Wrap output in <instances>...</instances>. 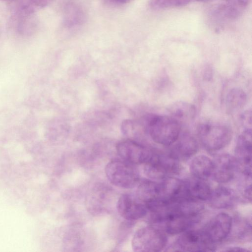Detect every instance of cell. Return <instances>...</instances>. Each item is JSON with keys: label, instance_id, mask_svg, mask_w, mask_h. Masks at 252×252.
<instances>
[{"label": "cell", "instance_id": "cell-1", "mask_svg": "<svg viewBox=\"0 0 252 252\" xmlns=\"http://www.w3.org/2000/svg\"><path fill=\"white\" fill-rule=\"evenodd\" d=\"M141 126L155 143L169 146L179 137L181 125L169 115L148 114L142 119Z\"/></svg>", "mask_w": 252, "mask_h": 252}, {"label": "cell", "instance_id": "cell-2", "mask_svg": "<svg viewBox=\"0 0 252 252\" xmlns=\"http://www.w3.org/2000/svg\"><path fill=\"white\" fill-rule=\"evenodd\" d=\"M144 172L151 180H162L179 174L182 170L179 161L171 157L154 150L144 163Z\"/></svg>", "mask_w": 252, "mask_h": 252}, {"label": "cell", "instance_id": "cell-3", "mask_svg": "<svg viewBox=\"0 0 252 252\" xmlns=\"http://www.w3.org/2000/svg\"><path fill=\"white\" fill-rule=\"evenodd\" d=\"M198 138L207 150L216 151L226 146L232 137V132L227 126L216 124H200L197 128Z\"/></svg>", "mask_w": 252, "mask_h": 252}, {"label": "cell", "instance_id": "cell-4", "mask_svg": "<svg viewBox=\"0 0 252 252\" xmlns=\"http://www.w3.org/2000/svg\"><path fill=\"white\" fill-rule=\"evenodd\" d=\"M105 175L109 182L122 188H131L139 181V174L136 168L125 160H113L105 167Z\"/></svg>", "mask_w": 252, "mask_h": 252}, {"label": "cell", "instance_id": "cell-5", "mask_svg": "<svg viewBox=\"0 0 252 252\" xmlns=\"http://www.w3.org/2000/svg\"><path fill=\"white\" fill-rule=\"evenodd\" d=\"M167 243L165 235L159 229L147 226L137 230L131 241V247L136 252H156L161 251Z\"/></svg>", "mask_w": 252, "mask_h": 252}, {"label": "cell", "instance_id": "cell-6", "mask_svg": "<svg viewBox=\"0 0 252 252\" xmlns=\"http://www.w3.org/2000/svg\"><path fill=\"white\" fill-rule=\"evenodd\" d=\"M215 244L209 239L203 229H189L183 232L176 243L177 251L212 252L215 251Z\"/></svg>", "mask_w": 252, "mask_h": 252}, {"label": "cell", "instance_id": "cell-7", "mask_svg": "<svg viewBox=\"0 0 252 252\" xmlns=\"http://www.w3.org/2000/svg\"><path fill=\"white\" fill-rule=\"evenodd\" d=\"M116 150L124 160L132 164H144L149 158L152 151L129 139L119 142L116 146Z\"/></svg>", "mask_w": 252, "mask_h": 252}, {"label": "cell", "instance_id": "cell-8", "mask_svg": "<svg viewBox=\"0 0 252 252\" xmlns=\"http://www.w3.org/2000/svg\"><path fill=\"white\" fill-rule=\"evenodd\" d=\"M239 170L251 178L252 129L244 130L238 137L235 150Z\"/></svg>", "mask_w": 252, "mask_h": 252}, {"label": "cell", "instance_id": "cell-9", "mask_svg": "<svg viewBox=\"0 0 252 252\" xmlns=\"http://www.w3.org/2000/svg\"><path fill=\"white\" fill-rule=\"evenodd\" d=\"M232 220L228 214L221 213L212 218L202 229L214 244L224 240L230 233Z\"/></svg>", "mask_w": 252, "mask_h": 252}, {"label": "cell", "instance_id": "cell-10", "mask_svg": "<svg viewBox=\"0 0 252 252\" xmlns=\"http://www.w3.org/2000/svg\"><path fill=\"white\" fill-rule=\"evenodd\" d=\"M213 163L211 176L216 182L219 183H224L231 180L236 171L239 170L235 158L228 154L220 155Z\"/></svg>", "mask_w": 252, "mask_h": 252}, {"label": "cell", "instance_id": "cell-11", "mask_svg": "<svg viewBox=\"0 0 252 252\" xmlns=\"http://www.w3.org/2000/svg\"><path fill=\"white\" fill-rule=\"evenodd\" d=\"M117 209L124 219L131 221L144 217L147 212V209L143 203L137 197L128 194H123L119 197Z\"/></svg>", "mask_w": 252, "mask_h": 252}, {"label": "cell", "instance_id": "cell-12", "mask_svg": "<svg viewBox=\"0 0 252 252\" xmlns=\"http://www.w3.org/2000/svg\"><path fill=\"white\" fill-rule=\"evenodd\" d=\"M169 146L170 147L168 154L179 161L193 156L198 148L196 139L188 131H181L176 141Z\"/></svg>", "mask_w": 252, "mask_h": 252}, {"label": "cell", "instance_id": "cell-13", "mask_svg": "<svg viewBox=\"0 0 252 252\" xmlns=\"http://www.w3.org/2000/svg\"><path fill=\"white\" fill-rule=\"evenodd\" d=\"M87 18L84 6L76 0L66 1L63 8V23L67 29H74L84 24Z\"/></svg>", "mask_w": 252, "mask_h": 252}, {"label": "cell", "instance_id": "cell-14", "mask_svg": "<svg viewBox=\"0 0 252 252\" xmlns=\"http://www.w3.org/2000/svg\"><path fill=\"white\" fill-rule=\"evenodd\" d=\"M200 220V214L182 213L169 217L163 222L167 233L176 235L189 230Z\"/></svg>", "mask_w": 252, "mask_h": 252}, {"label": "cell", "instance_id": "cell-15", "mask_svg": "<svg viewBox=\"0 0 252 252\" xmlns=\"http://www.w3.org/2000/svg\"><path fill=\"white\" fill-rule=\"evenodd\" d=\"M205 180L194 177L184 181L187 194L191 200L201 201L208 199L212 190Z\"/></svg>", "mask_w": 252, "mask_h": 252}, {"label": "cell", "instance_id": "cell-16", "mask_svg": "<svg viewBox=\"0 0 252 252\" xmlns=\"http://www.w3.org/2000/svg\"><path fill=\"white\" fill-rule=\"evenodd\" d=\"M210 205L216 209H227L235 203L236 195L230 189L220 186L212 190L208 199Z\"/></svg>", "mask_w": 252, "mask_h": 252}, {"label": "cell", "instance_id": "cell-17", "mask_svg": "<svg viewBox=\"0 0 252 252\" xmlns=\"http://www.w3.org/2000/svg\"><path fill=\"white\" fill-rule=\"evenodd\" d=\"M169 116L177 120L181 125L192 121L196 115V108L191 103L179 101L173 103L168 108Z\"/></svg>", "mask_w": 252, "mask_h": 252}, {"label": "cell", "instance_id": "cell-18", "mask_svg": "<svg viewBox=\"0 0 252 252\" xmlns=\"http://www.w3.org/2000/svg\"><path fill=\"white\" fill-rule=\"evenodd\" d=\"M213 161L205 155H199L190 162V171L194 177L206 180L212 175Z\"/></svg>", "mask_w": 252, "mask_h": 252}, {"label": "cell", "instance_id": "cell-19", "mask_svg": "<svg viewBox=\"0 0 252 252\" xmlns=\"http://www.w3.org/2000/svg\"><path fill=\"white\" fill-rule=\"evenodd\" d=\"M247 95L245 91L239 88L230 90L225 98V107L228 113L232 114L242 109L246 104Z\"/></svg>", "mask_w": 252, "mask_h": 252}, {"label": "cell", "instance_id": "cell-20", "mask_svg": "<svg viewBox=\"0 0 252 252\" xmlns=\"http://www.w3.org/2000/svg\"><path fill=\"white\" fill-rule=\"evenodd\" d=\"M191 0H150V6L156 10L181 7L188 4Z\"/></svg>", "mask_w": 252, "mask_h": 252}, {"label": "cell", "instance_id": "cell-21", "mask_svg": "<svg viewBox=\"0 0 252 252\" xmlns=\"http://www.w3.org/2000/svg\"><path fill=\"white\" fill-rule=\"evenodd\" d=\"M241 121L244 130L252 129V113L250 110H247L241 115Z\"/></svg>", "mask_w": 252, "mask_h": 252}, {"label": "cell", "instance_id": "cell-22", "mask_svg": "<svg viewBox=\"0 0 252 252\" xmlns=\"http://www.w3.org/2000/svg\"><path fill=\"white\" fill-rule=\"evenodd\" d=\"M53 0H29L27 3L35 11L37 9L44 8L48 5Z\"/></svg>", "mask_w": 252, "mask_h": 252}, {"label": "cell", "instance_id": "cell-23", "mask_svg": "<svg viewBox=\"0 0 252 252\" xmlns=\"http://www.w3.org/2000/svg\"><path fill=\"white\" fill-rule=\"evenodd\" d=\"M244 195L245 197L247 198L248 200L251 201L252 198V188H251V184L248 186L244 190Z\"/></svg>", "mask_w": 252, "mask_h": 252}, {"label": "cell", "instance_id": "cell-24", "mask_svg": "<svg viewBox=\"0 0 252 252\" xmlns=\"http://www.w3.org/2000/svg\"><path fill=\"white\" fill-rule=\"evenodd\" d=\"M224 251L226 252H248V250L239 247H231L227 248Z\"/></svg>", "mask_w": 252, "mask_h": 252}, {"label": "cell", "instance_id": "cell-25", "mask_svg": "<svg viewBox=\"0 0 252 252\" xmlns=\"http://www.w3.org/2000/svg\"><path fill=\"white\" fill-rule=\"evenodd\" d=\"M111 2L117 4H126L131 2L133 0H108Z\"/></svg>", "mask_w": 252, "mask_h": 252}, {"label": "cell", "instance_id": "cell-26", "mask_svg": "<svg viewBox=\"0 0 252 252\" xmlns=\"http://www.w3.org/2000/svg\"></svg>", "mask_w": 252, "mask_h": 252}]
</instances>
